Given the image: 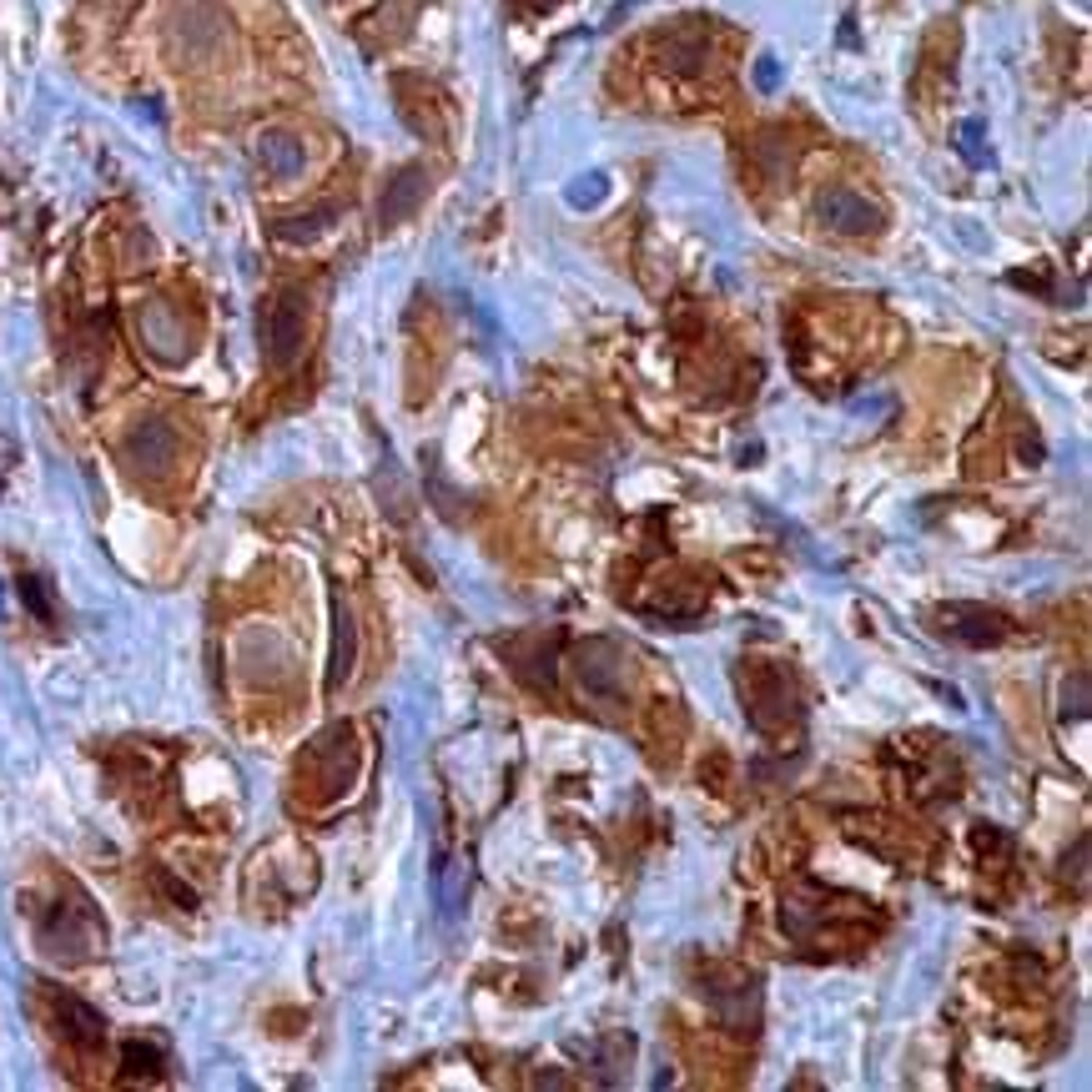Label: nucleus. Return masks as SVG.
<instances>
[{
  "label": "nucleus",
  "instance_id": "obj_1",
  "mask_svg": "<svg viewBox=\"0 0 1092 1092\" xmlns=\"http://www.w3.org/2000/svg\"><path fill=\"white\" fill-rule=\"evenodd\" d=\"M820 221L845 237H866L881 227V207L866 202L861 192H851V187H831V192H820Z\"/></svg>",
  "mask_w": 1092,
  "mask_h": 1092
},
{
  "label": "nucleus",
  "instance_id": "obj_2",
  "mask_svg": "<svg viewBox=\"0 0 1092 1092\" xmlns=\"http://www.w3.org/2000/svg\"><path fill=\"white\" fill-rule=\"evenodd\" d=\"M941 629L962 645H997L1007 639V620L997 610H982V604H947L941 610Z\"/></svg>",
  "mask_w": 1092,
  "mask_h": 1092
},
{
  "label": "nucleus",
  "instance_id": "obj_3",
  "mask_svg": "<svg viewBox=\"0 0 1092 1092\" xmlns=\"http://www.w3.org/2000/svg\"><path fill=\"white\" fill-rule=\"evenodd\" d=\"M302 343V302L283 298L273 308V327H267V348H273V363H287Z\"/></svg>",
  "mask_w": 1092,
  "mask_h": 1092
},
{
  "label": "nucleus",
  "instance_id": "obj_4",
  "mask_svg": "<svg viewBox=\"0 0 1092 1092\" xmlns=\"http://www.w3.org/2000/svg\"><path fill=\"white\" fill-rule=\"evenodd\" d=\"M579 675H585V689H595V695H614L624 680V664H620V650L614 645H589L585 650V664H579Z\"/></svg>",
  "mask_w": 1092,
  "mask_h": 1092
},
{
  "label": "nucleus",
  "instance_id": "obj_5",
  "mask_svg": "<svg viewBox=\"0 0 1092 1092\" xmlns=\"http://www.w3.org/2000/svg\"><path fill=\"white\" fill-rule=\"evenodd\" d=\"M423 192H429V177H423V167H408L393 177L388 196H383V221H404L408 212L423 202Z\"/></svg>",
  "mask_w": 1092,
  "mask_h": 1092
},
{
  "label": "nucleus",
  "instance_id": "obj_6",
  "mask_svg": "<svg viewBox=\"0 0 1092 1092\" xmlns=\"http://www.w3.org/2000/svg\"><path fill=\"white\" fill-rule=\"evenodd\" d=\"M56 1012L65 1017V1037H76L81 1047H96V1042L106 1037V1022L92 1012V1007H86V1001H76V997H56Z\"/></svg>",
  "mask_w": 1092,
  "mask_h": 1092
},
{
  "label": "nucleus",
  "instance_id": "obj_7",
  "mask_svg": "<svg viewBox=\"0 0 1092 1092\" xmlns=\"http://www.w3.org/2000/svg\"><path fill=\"white\" fill-rule=\"evenodd\" d=\"M705 51H710V46H705L700 31H675V36H664V65H670V71H685V76L700 71Z\"/></svg>",
  "mask_w": 1092,
  "mask_h": 1092
},
{
  "label": "nucleus",
  "instance_id": "obj_8",
  "mask_svg": "<svg viewBox=\"0 0 1092 1092\" xmlns=\"http://www.w3.org/2000/svg\"><path fill=\"white\" fill-rule=\"evenodd\" d=\"M352 650H358V635H352L348 610H338V655H333V685L352 675Z\"/></svg>",
  "mask_w": 1092,
  "mask_h": 1092
},
{
  "label": "nucleus",
  "instance_id": "obj_9",
  "mask_svg": "<svg viewBox=\"0 0 1092 1092\" xmlns=\"http://www.w3.org/2000/svg\"><path fill=\"white\" fill-rule=\"evenodd\" d=\"M262 156H267L277 171H298L302 167V152L287 142V136H267V142H262Z\"/></svg>",
  "mask_w": 1092,
  "mask_h": 1092
}]
</instances>
